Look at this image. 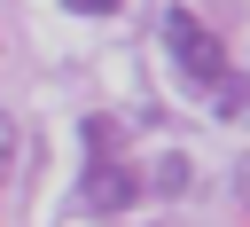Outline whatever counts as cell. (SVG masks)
Masks as SVG:
<instances>
[{
  "label": "cell",
  "instance_id": "cell-1",
  "mask_svg": "<svg viewBox=\"0 0 250 227\" xmlns=\"http://www.w3.org/2000/svg\"><path fill=\"white\" fill-rule=\"evenodd\" d=\"M164 31H172V55H180V70H188V78L211 94V86L227 78V55H219V39H211V31H203L188 8H172V23H164Z\"/></svg>",
  "mask_w": 250,
  "mask_h": 227
},
{
  "label": "cell",
  "instance_id": "cell-2",
  "mask_svg": "<svg viewBox=\"0 0 250 227\" xmlns=\"http://www.w3.org/2000/svg\"><path fill=\"white\" fill-rule=\"evenodd\" d=\"M133 196H141V172L117 164V157H94L86 180H78V204H86V211H125Z\"/></svg>",
  "mask_w": 250,
  "mask_h": 227
},
{
  "label": "cell",
  "instance_id": "cell-3",
  "mask_svg": "<svg viewBox=\"0 0 250 227\" xmlns=\"http://www.w3.org/2000/svg\"><path fill=\"white\" fill-rule=\"evenodd\" d=\"M211 110H219V117H234V125H250V78H234V70H227V78L211 86Z\"/></svg>",
  "mask_w": 250,
  "mask_h": 227
},
{
  "label": "cell",
  "instance_id": "cell-4",
  "mask_svg": "<svg viewBox=\"0 0 250 227\" xmlns=\"http://www.w3.org/2000/svg\"><path fill=\"white\" fill-rule=\"evenodd\" d=\"M156 188L180 196V188H188V157H156Z\"/></svg>",
  "mask_w": 250,
  "mask_h": 227
},
{
  "label": "cell",
  "instance_id": "cell-5",
  "mask_svg": "<svg viewBox=\"0 0 250 227\" xmlns=\"http://www.w3.org/2000/svg\"><path fill=\"white\" fill-rule=\"evenodd\" d=\"M109 141H117V125H109V117H86V149H94V157H109Z\"/></svg>",
  "mask_w": 250,
  "mask_h": 227
},
{
  "label": "cell",
  "instance_id": "cell-6",
  "mask_svg": "<svg viewBox=\"0 0 250 227\" xmlns=\"http://www.w3.org/2000/svg\"><path fill=\"white\" fill-rule=\"evenodd\" d=\"M234 196L250 204V157H234Z\"/></svg>",
  "mask_w": 250,
  "mask_h": 227
},
{
  "label": "cell",
  "instance_id": "cell-7",
  "mask_svg": "<svg viewBox=\"0 0 250 227\" xmlns=\"http://www.w3.org/2000/svg\"><path fill=\"white\" fill-rule=\"evenodd\" d=\"M70 8H78V16H109L117 0H70Z\"/></svg>",
  "mask_w": 250,
  "mask_h": 227
},
{
  "label": "cell",
  "instance_id": "cell-8",
  "mask_svg": "<svg viewBox=\"0 0 250 227\" xmlns=\"http://www.w3.org/2000/svg\"><path fill=\"white\" fill-rule=\"evenodd\" d=\"M8 157H16V125H0V164H8Z\"/></svg>",
  "mask_w": 250,
  "mask_h": 227
}]
</instances>
